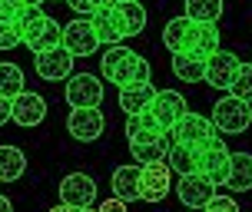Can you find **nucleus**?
I'll return each mask as SVG.
<instances>
[{
  "label": "nucleus",
  "mask_w": 252,
  "mask_h": 212,
  "mask_svg": "<svg viewBox=\"0 0 252 212\" xmlns=\"http://www.w3.org/2000/svg\"><path fill=\"white\" fill-rule=\"evenodd\" d=\"M13 24L20 30V43L30 47L33 53L53 50V47H60V40H63V24L53 20V17H47L40 7H24V10L17 13Z\"/></svg>",
  "instance_id": "nucleus-1"
},
{
  "label": "nucleus",
  "mask_w": 252,
  "mask_h": 212,
  "mask_svg": "<svg viewBox=\"0 0 252 212\" xmlns=\"http://www.w3.org/2000/svg\"><path fill=\"white\" fill-rule=\"evenodd\" d=\"M100 66H103V76L110 83H116V87H129V83H146L150 80V60L139 57L136 50L123 47V43L106 47Z\"/></svg>",
  "instance_id": "nucleus-2"
},
{
  "label": "nucleus",
  "mask_w": 252,
  "mask_h": 212,
  "mask_svg": "<svg viewBox=\"0 0 252 212\" xmlns=\"http://www.w3.org/2000/svg\"><path fill=\"white\" fill-rule=\"evenodd\" d=\"M213 126L216 133H226V136H242L252 126V103L236 100V96H222L213 106Z\"/></svg>",
  "instance_id": "nucleus-3"
},
{
  "label": "nucleus",
  "mask_w": 252,
  "mask_h": 212,
  "mask_svg": "<svg viewBox=\"0 0 252 212\" xmlns=\"http://www.w3.org/2000/svg\"><path fill=\"white\" fill-rule=\"evenodd\" d=\"M196 173L202 179H209L213 186H222L229 176V146L219 136L206 139L199 146V159H196Z\"/></svg>",
  "instance_id": "nucleus-4"
},
{
  "label": "nucleus",
  "mask_w": 252,
  "mask_h": 212,
  "mask_svg": "<svg viewBox=\"0 0 252 212\" xmlns=\"http://www.w3.org/2000/svg\"><path fill=\"white\" fill-rule=\"evenodd\" d=\"M213 136H219V133H216V126H213V120L186 110L176 120V126L166 133V143H186V146H196V150H199L202 143H206V139H213Z\"/></svg>",
  "instance_id": "nucleus-5"
},
{
  "label": "nucleus",
  "mask_w": 252,
  "mask_h": 212,
  "mask_svg": "<svg viewBox=\"0 0 252 212\" xmlns=\"http://www.w3.org/2000/svg\"><path fill=\"white\" fill-rule=\"evenodd\" d=\"M87 20H90V27H93L96 40L106 43V47H116V43L126 40V27H123V17H120V10H116V3H103V7H96Z\"/></svg>",
  "instance_id": "nucleus-6"
},
{
  "label": "nucleus",
  "mask_w": 252,
  "mask_h": 212,
  "mask_svg": "<svg viewBox=\"0 0 252 212\" xmlns=\"http://www.w3.org/2000/svg\"><path fill=\"white\" fill-rule=\"evenodd\" d=\"M146 113L159 123L163 133H169V129L176 126V120L186 113V96H183L179 90H156V96H153V103L146 106Z\"/></svg>",
  "instance_id": "nucleus-7"
},
{
  "label": "nucleus",
  "mask_w": 252,
  "mask_h": 212,
  "mask_svg": "<svg viewBox=\"0 0 252 212\" xmlns=\"http://www.w3.org/2000/svg\"><path fill=\"white\" fill-rule=\"evenodd\" d=\"M103 126H106V120H103L100 106H76V110H70V116H66V129H70V136L80 139V143L100 139Z\"/></svg>",
  "instance_id": "nucleus-8"
},
{
  "label": "nucleus",
  "mask_w": 252,
  "mask_h": 212,
  "mask_svg": "<svg viewBox=\"0 0 252 212\" xmlns=\"http://www.w3.org/2000/svg\"><path fill=\"white\" fill-rule=\"evenodd\" d=\"M60 47L76 60V57H93L96 47H100V40H96V33H93L90 20H70V24H63Z\"/></svg>",
  "instance_id": "nucleus-9"
},
{
  "label": "nucleus",
  "mask_w": 252,
  "mask_h": 212,
  "mask_svg": "<svg viewBox=\"0 0 252 212\" xmlns=\"http://www.w3.org/2000/svg\"><path fill=\"white\" fill-rule=\"evenodd\" d=\"M60 202L70 209H87L96 202V182L87 173H70L60 182Z\"/></svg>",
  "instance_id": "nucleus-10"
},
{
  "label": "nucleus",
  "mask_w": 252,
  "mask_h": 212,
  "mask_svg": "<svg viewBox=\"0 0 252 212\" xmlns=\"http://www.w3.org/2000/svg\"><path fill=\"white\" fill-rule=\"evenodd\" d=\"M169 166L166 162H150V166H139V199L143 202H163L169 192Z\"/></svg>",
  "instance_id": "nucleus-11"
},
{
  "label": "nucleus",
  "mask_w": 252,
  "mask_h": 212,
  "mask_svg": "<svg viewBox=\"0 0 252 212\" xmlns=\"http://www.w3.org/2000/svg\"><path fill=\"white\" fill-rule=\"evenodd\" d=\"M10 120L17 126H24V129L40 126L43 120H47V103H43V96H40V93H33V90L17 93V96L10 100Z\"/></svg>",
  "instance_id": "nucleus-12"
},
{
  "label": "nucleus",
  "mask_w": 252,
  "mask_h": 212,
  "mask_svg": "<svg viewBox=\"0 0 252 212\" xmlns=\"http://www.w3.org/2000/svg\"><path fill=\"white\" fill-rule=\"evenodd\" d=\"M66 103L70 106H100L103 103V83L93 73H76L66 83Z\"/></svg>",
  "instance_id": "nucleus-13"
},
{
  "label": "nucleus",
  "mask_w": 252,
  "mask_h": 212,
  "mask_svg": "<svg viewBox=\"0 0 252 212\" xmlns=\"http://www.w3.org/2000/svg\"><path fill=\"white\" fill-rule=\"evenodd\" d=\"M33 66H37L40 80H47V83H60V80H66V76L73 73V57L63 50V47H53V50L37 53Z\"/></svg>",
  "instance_id": "nucleus-14"
},
{
  "label": "nucleus",
  "mask_w": 252,
  "mask_h": 212,
  "mask_svg": "<svg viewBox=\"0 0 252 212\" xmlns=\"http://www.w3.org/2000/svg\"><path fill=\"white\" fill-rule=\"evenodd\" d=\"M239 57L236 53H226V50H219V53H213L209 60H206V83L209 87H216V90H229L232 87V80H236V73H239Z\"/></svg>",
  "instance_id": "nucleus-15"
},
{
  "label": "nucleus",
  "mask_w": 252,
  "mask_h": 212,
  "mask_svg": "<svg viewBox=\"0 0 252 212\" xmlns=\"http://www.w3.org/2000/svg\"><path fill=\"white\" fill-rule=\"evenodd\" d=\"M176 192H179V202H183L186 209H202V206L216 196V186L209 179H202L199 173H189V176H179Z\"/></svg>",
  "instance_id": "nucleus-16"
},
{
  "label": "nucleus",
  "mask_w": 252,
  "mask_h": 212,
  "mask_svg": "<svg viewBox=\"0 0 252 212\" xmlns=\"http://www.w3.org/2000/svg\"><path fill=\"white\" fill-rule=\"evenodd\" d=\"M196 30H199V24H192L189 17H173V20H166V27H163L166 50L169 53H189Z\"/></svg>",
  "instance_id": "nucleus-17"
},
{
  "label": "nucleus",
  "mask_w": 252,
  "mask_h": 212,
  "mask_svg": "<svg viewBox=\"0 0 252 212\" xmlns=\"http://www.w3.org/2000/svg\"><path fill=\"white\" fill-rule=\"evenodd\" d=\"M153 96H156V87H153L150 80H146V83H129V87H120V106H123L126 116L143 113L153 103Z\"/></svg>",
  "instance_id": "nucleus-18"
},
{
  "label": "nucleus",
  "mask_w": 252,
  "mask_h": 212,
  "mask_svg": "<svg viewBox=\"0 0 252 212\" xmlns=\"http://www.w3.org/2000/svg\"><path fill=\"white\" fill-rule=\"evenodd\" d=\"M222 186L232 192H249L252 189V156L249 152H229V176Z\"/></svg>",
  "instance_id": "nucleus-19"
},
{
  "label": "nucleus",
  "mask_w": 252,
  "mask_h": 212,
  "mask_svg": "<svg viewBox=\"0 0 252 212\" xmlns=\"http://www.w3.org/2000/svg\"><path fill=\"white\" fill-rule=\"evenodd\" d=\"M113 196L123 202H136L139 199V166L126 162L113 169Z\"/></svg>",
  "instance_id": "nucleus-20"
},
{
  "label": "nucleus",
  "mask_w": 252,
  "mask_h": 212,
  "mask_svg": "<svg viewBox=\"0 0 252 212\" xmlns=\"http://www.w3.org/2000/svg\"><path fill=\"white\" fill-rule=\"evenodd\" d=\"M163 136L166 133L146 110L136 113V116H126V139L129 143H150V139H163Z\"/></svg>",
  "instance_id": "nucleus-21"
},
{
  "label": "nucleus",
  "mask_w": 252,
  "mask_h": 212,
  "mask_svg": "<svg viewBox=\"0 0 252 212\" xmlns=\"http://www.w3.org/2000/svg\"><path fill=\"white\" fill-rule=\"evenodd\" d=\"M196 159H199V150H196V146H186V143H166V166L176 169L179 176L196 173Z\"/></svg>",
  "instance_id": "nucleus-22"
},
{
  "label": "nucleus",
  "mask_w": 252,
  "mask_h": 212,
  "mask_svg": "<svg viewBox=\"0 0 252 212\" xmlns=\"http://www.w3.org/2000/svg\"><path fill=\"white\" fill-rule=\"evenodd\" d=\"M213 53H219V27L216 24H199L196 37H192V47H189V57L196 60H209Z\"/></svg>",
  "instance_id": "nucleus-23"
},
{
  "label": "nucleus",
  "mask_w": 252,
  "mask_h": 212,
  "mask_svg": "<svg viewBox=\"0 0 252 212\" xmlns=\"http://www.w3.org/2000/svg\"><path fill=\"white\" fill-rule=\"evenodd\" d=\"M27 173V156L17 146H0V182H17Z\"/></svg>",
  "instance_id": "nucleus-24"
},
{
  "label": "nucleus",
  "mask_w": 252,
  "mask_h": 212,
  "mask_svg": "<svg viewBox=\"0 0 252 212\" xmlns=\"http://www.w3.org/2000/svg\"><path fill=\"white\" fill-rule=\"evenodd\" d=\"M192 24H219L222 17V0H186V13Z\"/></svg>",
  "instance_id": "nucleus-25"
},
{
  "label": "nucleus",
  "mask_w": 252,
  "mask_h": 212,
  "mask_svg": "<svg viewBox=\"0 0 252 212\" xmlns=\"http://www.w3.org/2000/svg\"><path fill=\"white\" fill-rule=\"evenodd\" d=\"M173 73L183 83H199L202 76H206V63L189 57V53H173Z\"/></svg>",
  "instance_id": "nucleus-26"
},
{
  "label": "nucleus",
  "mask_w": 252,
  "mask_h": 212,
  "mask_svg": "<svg viewBox=\"0 0 252 212\" xmlns=\"http://www.w3.org/2000/svg\"><path fill=\"white\" fill-rule=\"evenodd\" d=\"M129 152L136 166H150V162H166V136L150 139V143H129Z\"/></svg>",
  "instance_id": "nucleus-27"
},
{
  "label": "nucleus",
  "mask_w": 252,
  "mask_h": 212,
  "mask_svg": "<svg viewBox=\"0 0 252 212\" xmlns=\"http://www.w3.org/2000/svg\"><path fill=\"white\" fill-rule=\"evenodd\" d=\"M116 10H120V17H123L126 37H139V33L146 30V10H143L139 0H133V3H116Z\"/></svg>",
  "instance_id": "nucleus-28"
},
{
  "label": "nucleus",
  "mask_w": 252,
  "mask_h": 212,
  "mask_svg": "<svg viewBox=\"0 0 252 212\" xmlns=\"http://www.w3.org/2000/svg\"><path fill=\"white\" fill-rule=\"evenodd\" d=\"M17 93H24V70L17 63H0V96L13 100Z\"/></svg>",
  "instance_id": "nucleus-29"
},
{
  "label": "nucleus",
  "mask_w": 252,
  "mask_h": 212,
  "mask_svg": "<svg viewBox=\"0 0 252 212\" xmlns=\"http://www.w3.org/2000/svg\"><path fill=\"white\" fill-rule=\"evenodd\" d=\"M229 96L252 103V63H242V66H239V73H236L232 87H229Z\"/></svg>",
  "instance_id": "nucleus-30"
},
{
  "label": "nucleus",
  "mask_w": 252,
  "mask_h": 212,
  "mask_svg": "<svg viewBox=\"0 0 252 212\" xmlns=\"http://www.w3.org/2000/svg\"><path fill=\"white\" fill-rule=\"evenodd\" d=\"M20 43V30L10 20H0V50H13Z\"/></svg>",
  "instance_id": "nucleus-31"
},
{
  "label": "nucleus",
  "mask_w": 252,
  "mask_h": 212,
  "mask_svg": "<svg viewBox=\"0 0 252 212\" xmlns=\"http://www.w3.org/2000/svg\"><path fill=\"white\" fill-rule=\"evenodd\" d=\"M202 212H239V206H236L232 196H213V199L202 206Z\"/></svg>",
  "instance_id": "nucleus-32"
},
{
  "label": "nucleus",
  "mask_w": 252,
  "mask_h": 212,
  "mask_svg": "<svg viewBox=\"0 0 252 212\" xmlns=\"http://www.w3.org/2000/svg\"><path fill=\"white\" fill-rule=\"evenodd\" d=\"M24 10V3L20 0H0V20H17V13Z\"/></svg>",
  "instance_id": "nucleus-33"
},
{
  "label": "nucleus",
  "mask_w": 252,
  "mask_h": 212,
  "mask_svg": "<svg viewBox=\"0 0 252 212\" xmlns=\"http://www.w3.org/2000/svg\"><path fill=\"white\" fill-rule=\"evenodd\" d=\"M66 3H70V7H73L76 13H93L96 10V7H103V3H110V0H66Z\"/></svg>",
  "instance_id": "nucleus-34"
},
{
  "label": "nucleus",
  "mask_w": 252,
  "mask_h": 212,
  "mask_svg": "<svg viewBox=\"0 0 252 212\" xmlns=\"http://www.w3.org/2000/svg\"><path fill=\"white\" fill-rule=\"evenodd\" d=\"M96 212H126V202L113 196V199H106V202H103V206H100Z\"/></svg>",
  "instance_id": "nucleus-35"
},
{
  "label": "nucleus",
  "mask_w": 252,
  "mask_h": 212,
  "mask_svg": "<svg viewBox=\"0 0 252 212\" xmlns=\"http://www.w3.org/2000/svg\"><path fill=\"white\" fill-rule=\"evenodd\" d=\"M7 120H10V100H3V96H0V126L7 123Z\"/></svg>",
  "instance_id": "nucleus-36"
},
{
  "label": "nucleus",
  "mask_w": 252,
  "mask_h": 212,
  "mask_svg": "<svg viewBox=\"0 0 252 212\" xmlns=\"http://www.w3.org/2000/svg\"><path fill=\"white\" fill-rule=\"evenodd\" d=\"M0 212H13V206H10V199H7V196H0Z\"/></svg>",
  "instance_id": "nucleus-37"
},
{
  "label": "nucleus",
  "mask_w": 252,
  "mask_h": 212,
  "mask_svg": "<svg viewBox=\"0 0 252 212\" xmlns=\"http://www.w3.org/2000/svg\"><path fill=\"white\" fill-rule=\"evenodd\" d=\"M20 3H24V7H43L47 0H20Z\"/></svg>",
  "instance_id": "nucleus-38"
},
{
  "label": "nucleus",
  "mask_w": 252,
  "mask_h": 212,
  "mask_svg": "<svg viewBox=\"0 0 252 212\" xmlns=\"http://www.w3.org/2000/svg\"><path fill=\"white\" fill-rule=\"evenodd\" d=\"M50 212H73V209H70V206H63V202H60V206H53Z\"/></svg>",
  "instance_id": "nucleus-39"
},
{
  "label": "nucleus",
  "mask_w": 252,
  "mask_h": 212,
  "mask_svg": "<svg viewBox=\"0 0 252 212\" xmlns=\"http://www.w3.org/2000/svg\"><path fill=\"white\" fill-rule=\"evenodd\" d=\"M73 212H96V209H93V206H87V209H73Z\"/></svg>",
  "instance_id": "nucleus-40"
},
{
  "label": "nucleus",
  "mask_w": 252,
  "mask_h": 212,
  "mask_svg": "<svg viewBox=\"0 0 252 212\" xmlns=\"http://www.w3.org/2000/svg\"><path fill=\"white\" fill-rule=\"evenodd\" d=\"M110 3H133V0H110Z\"/></svg>",
  "instance_id": "nucleus-41"
},
{
  "label": "nucleus",
  "mask_w": 252,
  "mask_h": 212,
  "mask_svg": "<svg viewBox=\"0 0 252 212\" xmlns=\"http://www.w3.org/2000/svg\"><path fill=\"white\" fill-rule=\"evenodd\" d=\"M189 212H199V209H189Z\"/></svg>",
  "instance_id": "nucleus-42"
}]
</instances>
